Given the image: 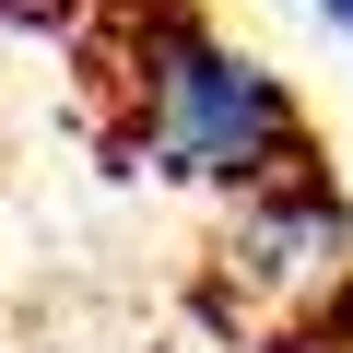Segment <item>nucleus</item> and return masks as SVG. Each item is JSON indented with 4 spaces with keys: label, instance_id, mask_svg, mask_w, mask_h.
Wrapping results in <instances>:
<instances>
[{
    "label": "nucleus",
    "instance_id": "obj_1",
    "mask_svg": "<svg viewBox=\"0 0 353 353\" xmlns=\"http://www.w3.org/2000/svg\"><path fill=\"white\" fill-rule=\"evenodd\" d=\"M141 153L165 176H189V189H248L259 201L283 176H306V118L248 48H224V36L165 12L153 24V71H141Z\"/></svg>",
    "mask_w": 353,
    "mask_h": 353
},
{
    "label": "nucleus",
    "instance_id": "obj_2",
    "mask_svg": "<svg viewBox=\"0 0 353 353\" xmlns=\"http://www.w3.org/2000/svg\"><path fill=\"white\" fill-rule=\"evenodd\" d=\"M236 271L283 306H330L353 283V212L318 189V176H283V189H259L236 212Z\"/></svg>",
    "mask_w": 353,
    "mask_h": 353
},
{
    "label": "nucleus",
    "instance_id": "obj_3",
    "mask_svg": "<svg viewBox=\"0 0 353 353\" xmlns=\"http://www.w3.org/2000/svg\"><path fill=\"white\" fill-rule=\"evenodd\" d=\"M318 12H330V36H353V0H318Z\"/></svg>",
    "mask_w": 353,
    "mask_h": 353
}]
</instances>
